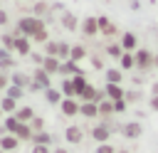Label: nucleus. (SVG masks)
Here are the masks:
<instances>
[{"label":"nucleus","instance_id":"obj_34","mask_svg":"<svg viewBox=\"0 0 158 153\" xmlns=\"http://www.w3.org/2000/svg\"><path fill=\"white\" fill-rule=\"evenodd\" d=\"M0 123H2V128H5V133H15V131H17V126H20V121H17V116H15V114H10V116H5V118H2Z\"/></svg>","mask_w":158,"mask_h":153},{"label":"nucleus","instance_id":"obj_9","mask_svg":"<svg viewBox=\"0 0 158 153\" xmlns=\"http://www.w3.org/2000/svg\"><path fill=\"white\" fill-rule=\"evenodd\" d=\"M20 146H22V141H20L15 133H2V136H0V151H5V153H15Z\"/></svg>","mask_w":158,"mask_h":153},{"label":"nucleus","instance_id":"obj_25","mask_svg":"<svg viewBox=\"0 0 158 153\" xmlns=\"http://www.w3.org/2000/svg\"><path fill=\"white\" fill-rule=\"evenodd\" d=\"M116 64H118L121 72H133V69H136V54H133V52H123Z\"/></svg>","mask_w":158,"mask_h":153},{"label":"nucleus","instance_id":"obj_18","mask_svg":"<svg viewBox=\"0 0 158 153\" xmlns=\"http://www.w3.org/2000/svg\"><path fill=\"white\" fill-rule=\"evenodd\" d=\"M104 94H106L109 101L126 99V89H123V84H106V86H104Z\"/></svg>","mask_w":158,"mask_h":153},{"label":"nucleus","instance_id":"obj_15","mask_svg":"<svg viewBox=\"0 0 158 153\" xmlns=\"http://www.w3.org/2000/svg\"><path fill=\"white\" fill-rule=\"evenodd\" d=\"M49 10H52V5H49L47 0H37V2L30 7V15L42 17V20H47V22H49Z\"/></svg>","mask_w":158,"mask_h":153},{"label":"nucleus","instance_id":"obj_54","mask_svg":"<svg viewBox=\"0 0 158 153\" xmlns=\"http://www.w3.org/2000/svg\"><path fill=\"white\" fill-rule=\"evenodd\" d=\"M0 49H2V44H0Z\"/></svg>","mask_w":158,"mask_h":153},{"label":"nucleus","instance_id":"obj_1","mask_svg":"<svg viewBox=\"0 0 158 153\" xmlns=\"http://www.w3.org/2000/svg\"><path fill=\"white\" fill-rule=\"evenodd\" d=\"M42 27H47V20H42V17H35V15H20L17 17V22H15V32L17 35H25V37H30L32 39V35L35 32H40Z\"/></svg>","mask_w":158,"mask_h":153},{"label":"nucleus","instance_id":"obj_37","mask_svg":"<svg viewBox=\"0 0 158 153\" xmlns=\"http://www.w3.org/2000/svg\"><path fill=\"white\" fill-rule=\"evenodd\" d=\"M5 94H7V96H12L15 101H20V99L25 96V89H22V86H15V84H10V86L5 89Z\"/></svg>","mask_w":158,"mask_h":153},{"label":"nucleus","instance_id":"obj_43","mask_svg":"<svg viewBox=\"0 0 158 153\" xmlns=\"http://www.w3.org/2000/svg\"><path fill=\"white\" fill-rule=\"evenodd\" d=\"M0 27H2V30L10 27V15H7L5 10H0Z\"/></svg>","mask_w":158,"mask_h":153},{"label":"nucleus","instance_id":"obj_44","mask_svg":"<svg viewBox=\"0 0 158 153\" xmlns=\"http://www.w3.org/2000/svg\"><path fill=\"white\" fill-rule=\"evenodd\" d=\"M141 99V91H126V101L128 104H133V101H138Z\"/></svg>","mask_w":158,"mask_h":153},{"label":"nucleus","instance_id":"obj_55","mask_svg":"<svg viewBox=\"0 0 158 153\" xmlns=\"http://www.w3.org/2000/svg\"><path fill=\"white\" fill-rule=\"evenodd\" d=\"M0 10H2V7H0Z\"/></svg>","mask_w":158,"mask_h":153},{"label":"nucleus","instance_id":"obj_3","mask_svg":"<svg viewBox=\"0 0 158 153\" xmlns=\"http://www.w3.org/2000/svg\"><path fill=\"white\" fill-rule=\"evenodd\" d=\"M136 69L141 72V74H148L151 69H153V62H156V54L148 49V47H138L136 52Z\"/></svg>","mask_w":158,"mask_h":153},{"label":"nucleus","instance_id":"obj_35","mask_svg":"<svg viewBox=\"0 0 158 153\" xmlns=\"http://www.w3.org/2000/svg\"><path fill=\"white\" fill-rule=\"evenodd\" d=\"M0 44H2V49H10V52H12V47H15V32L5 30V32L0 35Z\"/></svg>","mask_w":158,"mask_h":153},{"label":"nucleus","instance_id":"obj_16","mask_svg":"<svg viewBox=\"0 0 158 153\" xmlns=\"http://www.w3.org/2000/svg\"><path fill=\"white\" fill-rule=\"evenodd\" d=\"M99 35H104L106 39H111V37L118 35V27H116L109 17H99Z\"/></svg>","mask_w":158,"mask_h":153},{"label":"nucleus","instance_id":"obj_22","mask_svg":"<svg viewBox=\"0 0 158 153\" xmlns=\"http://www.w3.org/2000/svg\"><path fill=\"white\" fill-rule=\"evenodd\" d=\"M40 67H42L47 74H52V76H54V74H59L62 59H59V57H47V54H44V59H42V64H40Z\"/></svg>","mask_w":158,"mask_h":153},{"label":"nucleus","instance_id":"obj_20","mask_svg":"<svg viewBox=\"0 0 158 153\" xmlns=\"http://www.w3.org/2000/svg\"><path fill=\"white\" fill-rule=\"evenodd\" d=\"M123 76H126V72H121L118 67H106V69H104L106 84H123Z\"/></svg>","mask_w":158,"mask_h":153},{"label":"nucleus","instance_id":"obj_13","mask_svg":"<svg viewBox=\"0 0 158 153\" xmlns=\"http://www.w3.org/2000/svg\"><path fill=\"white\" fill-rule=\"evenodd\" d=\"M118 42H121V47H123V52H136L141 44H138V37L133 35V32H121L118 35Z\"/></svg>","mask_w":158,"mask_h":153},{"label":"nucleus","instance_id":"obj_11","mask_svg":"<svg viewBox=\"0 0 158 153\" xmlns=\"http://www.w3.org/2000/svg\"><path fill=\"white\" fill-rule=\"evenodd\" d=\"M121 54H123V47H121V42L106 39V44H104V57H106V59H114V62H118V59H121Z\"/></svg>","mask_w":158,"mask_h":153},{"label":"nucleus","instance_id":"obj_47","mask_svg":"<svg viewBox=\"0 0 158 153\" xmlns=\"http://www.w3.org/2000/svg\"><path fill=\"white\" fill-rule=\"evenodd\" d=\"M52 153H69V148H67V146H54Z\"/></svg>","mask_w":158,"mask_h":153},{"label":"nucleus","instance_id":"obj_52","mask_svg":"<svg viewBox=\"0 0 158 153\" xmlns=\"http://www.w3.org/2000/svg\"><path fill=\"white\" fill-rule=\"evenodd\" d=\"M15 2H27V0H15Z\"/></svg>","mask_w":158,"mask_h":153},{"label":"nucleus","instance_id":"obj_29","mask_svg":"<svg viewBox=\"0 0 158 153\" xmlns=\"http://www.w3.org/2000/svg\"><path fill=\"white\" fill-rule=\"evenodd\" d=\"M17 106H20V101H15V99H12V96H7V94L0 99V109H2V114H5V116L15 114V111H17Z\"/></svg>","mask_w":158,"mask_h":153},{"label":"nucleus","instance_id":"obj_42","mask_svg":"<svg viewBox=\"0 0 158 153\" xmlns=\"http://www.w3.org/2000/svg\"><path fill=\"white\" fill-rule=\"evenodd\" d=\"M104 64H106V62H104V57H99V54H96V57H91V67H94V69H106Z\"/></svg>","mask_w":158,"mask_h":153},{"label":"nucleus","instance_id":"obj_45","mask_svg":"<svg viewBox=\"0 0 158 153\" xmlns=\"http://www.w3.org/2000/svg\"><path fill=\"white\" fill-rule=\"evenodd\" d=\"M30 153H52V146H32Z\"/></svg>","mask_w":158,"mask_h":153},{"label":"nucleus","instance_id":"obj_27","mask_svg":"<svg viewBox=\"0 0 158 153\" xmlns=\"http://www.w3.org/2000/svg\"><path fill=\"white\" fill-rule=\"evenodd\" d=\"M111 116H116L114 114V101H109V99L99 101V121H111Z\"/></svg>","mask_w":158,"mask_h":153},{"label":"nucleus","instance_id":"obj_7","mask_svg":"<svg viewBox=\"0 0 158 153\" xmlns=\"http://www.w3.org/2000/svg\"><path fill=\"white\" fill-rule=\"evenodd\" d=\"M118 131H121V136L128 138V141H136V138L143 136V126H141V121H126V123L118 126Z\"/></svg>","mask_w":158,"mask_h":153},{"label":"nucleus","instance_id":"obj_53","mask_svg":"<svg viewBox=\"0 0 158 153\" xmlns=\"http://www.w3.org/2000/svg\"><path fill=\"white\" fill-rule=\"evenodd\" d=\"M0 153H5V151H0Z\"/></svg>","mask_w":158,"mask_h":153},{"label":"nucleus","instance_id":"obj_17","mask_svg":"<svg viewBox=\"0 0 158 153\" xmlns=\"http://www.w3.org/2000/svg\"><path fill=\"white\" fill-rule=\"evenodd\" d=\"M69 59H72V62H84V59H89V49H86V44L74 42V44L69 47Z\"/></svg>","mask_w":158,"mask_h":153},{"label":"nucleus","instance_id":"obj_33","mask_svg":"<svg viewBox=\"0 0 158 153\" xmlns=\"http://www.w3.org/2000/svg\"><path fill=\"white\" fill-rule=\"evenodd\" d=\"M44 54L47 57H59V49H62V39H49L47 44H42Z\"/></svg>","mask_w":158,"mask_h":153},{"label":"nucleus","instance_id":"obj_19","mask_svg":"<svg viewBox=\"0 0 158 153\" xmlns=\"http://www.w3.org/2000/svg\"><path fill=\"white\" fill-rule=\"evenodd\" d=\"M59 22H62V27H64V30H69V32H77V30H79V25H81V20H79L74 12H62Z\"/></svg>","mask_w":158,"mask_h":153},{"label":"nucleus","instance_id":"obj_28","mask_svg":"<svg viewBox=\"0 0 158 153\" xmlns=\"http://www.w3.org/2000/svg\"><path fill=\"white\" fill-rule=\"evenodd\" d=\"M72 81H74V89H77V99L91 86V81L86 79V74H77V76H72Z\"/></svg>","mask_w":158,"mask_h":153},{"label":"nucleus","instance_id":"obj_8","mask_svg":"<svg viewBox=\"0 0 158 153\" xmlns=\"http://www.w3.org/2000/svg\"><path fill=\"white\" fill-rule=\"evenodd\" d=\"M32 44H35V42H32L30 37L15 32V47H12V52H15L17 57H30V54H32Z\"/></svg>","mask_w":158,"mask_h":153},{"label":"nucleus","instance_id":"obj_41","mask_svg":"<svg viewBox=\"0 0 158 153\" xmlns=\"http://www.w3.org/2000/svg\"><path fill=\"white\" fill-rule=\"evenodd\" d=\"M10 86V72H2L0 69V91H5Z\"/></svg>","mask_w":158,"mask_h":153},{"label":"nucleus","instance_id":"obj_50","mask_svg":"<svg viewBox=\"0 0 158 153\" xmlns=\"http://www.w3.org/2000/svg\"><path fill=\"white\" fill-rule=\"evenodd\" d=\"M153 69H158V54H156V62H153Z\"/></svg>","mask_w":158,"mask_h":153},{"label":"nucleus","instance_id":"obj_23","mask_svg":"<svg viewBox=\"0 0 158 153\" xmlns=\"http://www.w3.org/2000/svg\"><path fill=\"white\" fill-rule=\"evenodd\" d=\"M42 94H44V101H47L49 106H59V104H62V99H64L57 84H54V86H49V89H44Z\"/></svg>","mask_w":158,"mask_h":153},{"label":"nucleus","instance_id":"obj_21","mask_svg":"<svg viewBox=\"0 0 158 153\" xmlns=\"http://www.w3.org/2000/svg\"><path fill=\"white\" fill-rule=\"evenodd\" d=\"M10 84L22 86V89H30L32 86V74H27V72H12L10 74Z\"/></svg>","mask_w":158,"mask_h":153},{"label":"nucleus","instance_id":"obj_48","mask_svg":"<svg viewBox=\"0 0 158 153\" xmlns=\"http://www.w3.org/2000/svg\"><path fill=\"white\" fill-rule=\"evenodd\" d=\"M151 91H153V94H158V81L153 84V89H151Z\"/></svg>","mask_w":158,"mask_h":153},{"label":"nucleus","instance_id":"obj_32","mask_svg":"<svg viewBox=\"0 0 158 153\" xmlns=\"http://www.w3.org/2000/svg\"><path fill=\"white\" fill-rule=\"evenodd\" d=\"M52 143H54V136L49 131H40L32 136V146H52Z\"/></svg>","mask_w":158,"mask_h":153},{"label":"nucleus","instance_id":"obj_14","mask_svg":"<svg viewBox=\"0 0 158 153\" xmlns=\"http://www.w3.org/2000/svg\"><path fill=\"white\" fill-rule=\"evenodd\" d=\"M77 74H84V69L79 67V62H72V59H64L62 67H59V76H77Z\"/></svg>","mask_w":158,"mask_h":153},{"label":"nucleus","instance_id":"obj_4","mask_svg":"<svg viewBox=\"0 0 158 153\" xmlns=\"http://www.w3.org/2000/svg\"><path fill=\"white\" fill-rule=\"evenodd\" d=\"M30 74H32V86H30L32 91H44V89L54 86V84H52V74H47L42 67H35Z\"/></svg>","mask_w":158,"mask_h":153},{"label":"nucleus","instance_id":"obj_30","mask_svg":"<svg viewBox=\"0 0 158 153\" xmlns=\"http://www.w3.org/2000/svg\"><path fill=\"white\" fill-rule=\"evenodd\" d=\"M12 54L15 52H10V49H0V69L2 72H10L15 67V57Z\"/></svg>","mask_w":158,"mask_h":153},{"label":"nucleus","instance_id":"obj_46","mask_svg":"<svg viewBox=\"0 0 158 153\" xmlns=\"http://www.w3.org/2000/svg\"><path fill=\"white\" fill-rule=\"evenodd\" d=\"M148 106H151V111H158V94H153L148 99Z\"/></svg>","mask_w":158,"mask_h":153},{"label":"nucleus","instance_id":"obj_51","mask_svg":"<svg viewBox=\"0 0 158 153\" xmlns=\"http://www.w3.org/2000/svg\"><path fill=\"white\" fill-rule=\"evenodd\" d=\"M2 118H5V114H2V109H0V121H2Z\"/></svg>","mask_w":158,"mask_h":153},{"label":"nucleus","instance_id":"obj_26","mask_svg":"<svg viewBox=\"0 0 158 153\" xmlns=\"http://www.w3.org/2000/svg\"><path fill=\"white\" fill-rule=\"evenodd\" d=\"M59 91H62V96H67V99H77V89H74V81H72V76H64L59 84Z\"/></svg>","mask_w":158,"mask_h":153},{"label":"nucleus","instance_id":"obj_38","mask_svg":"<svg viewBox=\"0 0 158 153\" xmlns=\"http://www.w3.org/2000/svg\"><path fill=\"white\" fill-rule=\"evenodd\" d=\"M30 128H32L35 133H40V131H47V121H44L42 116H35V118L30 121Z\"/></svg>","mask_w":158,"mask_h":153},{"label":"nucleus","instance_id":"obj_39","mask_svg":"<svg viewBox=\"0 0 158 153\" xmlns=\"http://www.w3.org/2000/svg\"><path fill=\"white\" fill-rule=\"evenodd\" d=\"M118 148L109 141V143H96V148H94V153H116Z\"/></svg>","mask_w":158,"mask_h":153},{"label":"nucleus","instance_id":"obj_24","mask_svg":"<svg viewBox=\"0 0 158 153\" xmlns=\"http://www.w3.org/2000/svg\"><path fill=\"white\" fill-rule=\"evenodd\" d=\"M15 116H17V121H20V123H30L37 114H35V109H32L30 104H20V106H17V111H15Z\"/></svg>","mask_w":158,"mask_h":153},{"label":"nucleus","instance_id":"obj_5","mask_svg":"<svg viewBox=\"0 0 158 153\" xmlns=\"http://www.w3.org/2000/svg\"><path fill=\"white\" fill-rule=\"evenodd\" d=\"M84 138H86V131H84L81 126L69 123V126L64 128V141H67L69 146H81V143H84Z\"/></svg>","mask_w":158,"mask_h":153},{"label":"nucleus","instance_id":"obj_36","mask_svg":"<svg viewBox=\"0 0 158 153\" xmlns=\"http://www.w3.org/2000/svg\"><path fill=\"white\" fill-rule=\"evenodd\" d=\"M32 42H35V44H47V42H49V32H47V27H42L40 32H35V35H32Z\"/></svg>","mask_w":158,"mask_h":153},{"label":"nucleus","instance_id":"obj_10","mask_svg":"<svg viewBox=\"0 0 158 153\" xmlns=\"http://www.w3.org/2000/svg\"><path fill=\"white\" fill-rule=\"evenodd\" d=\"M79 30H81V35L84 37H96L99 35V17H84L81 20V25H79Z\"/></svg>","mask_w":158,"mask_h":153},{"label":"nucleus","instance_id":"obj_31","mask_svg":"<svg viewBox=\"0 0 158 153\" xmlns=\"http://www.w3.org/2000/svg\"><path fill=\"white\" fill-rule=\"evenodd\" d=\"M15 136H17L22 143H32V136H35V131L30 128V123H20V126H17V131H15Z\"/></svg>","mask_w":158,"mask_h":153},{"label":"nucleus","instance_id":"obj_12","mask_svg":"<svg viewBox=\"0 0 158 153\" xmlns=\"http://www.w3.org/2000/svg\"><path fill=\"white\" fill-rule=\"evenodd\" d=\"M79 116L86 118V121H99V104H94V101H81Z\"/></svg>","mask_w":158,"mask_h":153},{"label":"nucleus","instance_id":"obj_40","mask_svg":"<svg viewBox=\"0 0 158 153\" xmlns=\"http://www.w3.org/2000/svg\"><path fill=\"white\" fill-rule=\"evenodd\" d=\"M128 106H131V104H128L126 99H118V101H114V114H126Z\"/></svg>","mask_w":158,"mask_h":153},{"label":"nucleus","instance_id":"obj_49","mask_svg":"<svg viewBox=\"0 0 158 153\" xmlns=\"http://www.w3.org/2000/svg\"><path fill=\"white\" fill-rule=\"evenodd\" d=\"M116 153H131V151H128V148H118Z\"/></svg>","mask_w":158,"mask_h":153},{"label":"nucleus","instance_id":"obj_6","mask_svg":"<svg viewBox=\"0 0 158 153\" xmlns=\"http://www.w3.org/2000/svg\"><path fill=\"white\" fill-rule=\"evenodd\" d=\"M79 109H81V101L79 99H62V104H59V114L64 116V118H77L79 116Z\"/></svg>","mask_w":158,"mask_h":153},{"label":"nucleus","instance_id":"obj_2","mask_svg":"<svg viewBox=\"0 0 158 153\" xmlns=\"http://www.w3.org/2000/svg\"><path fill=\"white\" fill-rule=\"evenodd\" d=\"M111 133H114L111 121H99V123H94V126L89 128V138H91L94 143H109V141H111Z\"/></svg>","mask_w":158,"mask_h":153}]
</instances>
